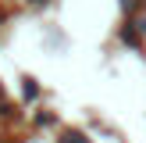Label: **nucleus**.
Wrapping results in <instances>:
<instances>
[{
  "mask_svg": "<svg viewBox=\"0 0 146 143\" xmlns=\"http://www.w3.org/2000/svg\"><path fill=\"white\" fill-rule=\"evenodd\" d=\"M61 143H86V140H82L78 132H68V136H61Z\"/></svg>",
  "mask_w": 146,
  "mask_h": 143,
  "instance_id": "1",
  "label": "nucleus"
}]
</instances>
